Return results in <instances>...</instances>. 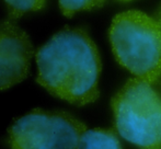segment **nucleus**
Returning <instances> with one entry per match:
<instances>
[{
  "label": "nucleus",
  "instance_id": "obj_6",
  "mask_svg": "<svg viewBox=\"0 0 161 149\" xmlns=\"http://www.w3.org/2000/svg\"><path fill=\"white\" fill-rule=\"evenodd\" d=\"M78 149H122V145L113 130L94 128L82 135Z\"/></svg>",
  "mask_w": 161,
  "mask_h": 149
},
{
  "label": "nucleus",
  "instance_id": "obj_8",
  "mask_svg": "<svg viewBox=\"0 0 161 149\" xmlns=\"http://www.w3.org/2000/svg\"><path fill=\"white\" fill-rule=\"evenodd\" d=\"M106 0H58L62 13L67 18H72L81 11H90L101 8Z\"/></svg>",
  "mask_w": 161,
  "mask_h": 149
},
{
  "label": "nucleus",
  "instance_id": "obj_5",
  "mask_svg": "<svg viewBox=\"0 0 161 149\" xmlns=\"http://www.w3.org/2000/svg\"><path fill=\"white\" fill-rule=\"evenodd\" d=\"M33 54V45L25 31L14 21L0 20V91L29 76Z\"/></svg>",
  "mask_w": 161,
  "mask_h": 149
},
{
  "label": "nucleus",
  "instance_id": "obj_4",
  "mask_svg": "<svg viewBox=\"0 0 161 149\" xmlns=\"http://www.w3.org/2000/svg\"><path fill=\"white\" fill-rule=\"evenodd\" d=\"M86 124L63 111L35 109L9 128L10 149H78Z\"/></svg>",
  "mask_w": 161,
  "mask_h": 149
},
{
  "label": "nucleus",
  "instance_id": "obj_2",
  "mask_svg": "<svg viewBox=\"0 0 161 149\" xmlns=\"http://www.w3.org/2000/svg\"><path fill=\"white\" fill-rule=\"evenodd\" d=\"M113 55L134 77L153 85L161 77V29L139 10L116 14L108 30Z\"/></svg>",
  "mask_w": 161,
  "mask_h": 149
},
{
  "label": "nucleus",
  "instance_id": "obj_7",
  "mask_svg": "<svg viewBox=\"0 0 161 149\" xmlns=\"http://www.w3.org/2000/svg\"><path fill=\"white\" fill-rule=\"evenodd\" d=\"M8 8L9 20L17 21L29 12H36L44 9L46 0H3Z\"/></svg>",
  "mask_w": 161,
  "mask_h": 149
},
{
  "label": "nucleus",
  "instance_id": "obj_10",
  "mask_svg": "<svg viewBox=\"0 0 161 149\" xmlns=\"http://www.w3.org/2000/svg\"><path fill=\"white\" fill-rule=\"evenodd\" d=\"M116 1H119V2H124V3H127V2L135 1V0H116Z\"/></svg>",
  "mask_w": 161,
  "mask_h": 149
},
{
  "label": "nucleus",
  "instance_id": "obj_11",
  "mask_svg": "<svg viewBox=\"0 0 161 149\" xmlns=\"http://www.w3.org/2000/svg\"><path fill=\"white\" fill-rule=\"evenodd\" d=\"M148 149H161V145L157 146V147H153V148H148Z\"/></svg>",
  "mask_w": 161,
  "mask_h": 149
},
{
  "label": "nucleus",
  "instance_id": "obj_3",
  "mask_svg": "<svg viewBox=\"0 0 161 149\" xmlns=\"http://www.w3.org/2000/svg\"><path fill=\"white\" fill-rule=\"evenodd\" d=\"M117 133L142 149L161 145V96L153 85L130 78L111 101Z\"/></svg>",
  "mask_w": 161,
  "mask_h": 149
},
{
  "label": "nucleus",
  "instance_id": "obj_9",
  "mask_svg": "<svg viewBox=\"0 0 161 149\" xmlns=\"http://www.w3.org/2000/svg\"><path fill=\"white\" fill-rule=\"evenodd\" d=\"M155 19H156V21L158 22V24H159V26H160V29H161V6H160L159 10H158L157 14H156Z\"/></svg>",
  "mask_w": 161,
  "mask_h": 149
},
{
  "label": "nucleus",
  "instance_id": "obj_1",
  "mask_svg": "<svg viewBox=\"0 0 161 149\" xmlns=\"http://www.w3.org/2000/svg\"><path fill=\"white\" fill-rule=\"evenodd\" d=\"M38 85L51 94L75 105L99 98L102 63L87 30L65 26L36 52Z\"/></svg>",
  "mask_w": 161,
  "mask_h": 149
}]
</instances>
